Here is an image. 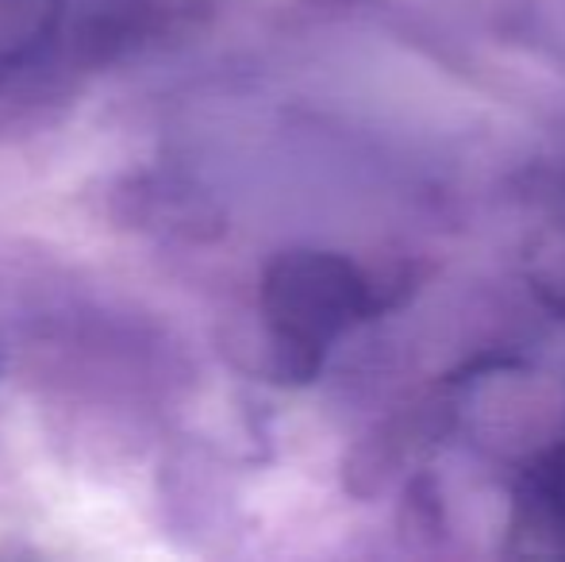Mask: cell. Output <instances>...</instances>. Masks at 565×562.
I'll return each instance as SVG.
<instances>
[{
    "label": "cell",
    "mask_w": 565,
    "mask_h": 562,
    "mask_svg": "<svg viewBox=\"0 0 565 562\" xmlns=\"http://www.w3.org/2000/svg\"><path fill=\"white\" fill-rule=\"evenodd\" d=\"M266 297L292 339L331 331L354 305L350 271L331 258H289L277 266Z\"/></svg>",
    "instance_id": "6da1fadb"
}]
</instances>
